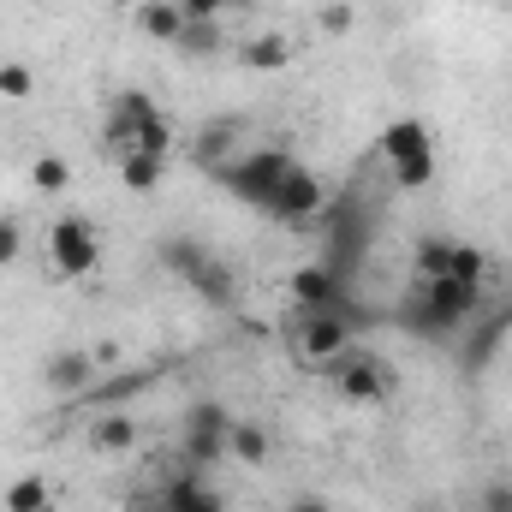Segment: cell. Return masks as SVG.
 <instances>
[{"label":"cell","instance_id":"cell-1","mask_svg":"<svg viewBox=\"0 0 512 512\" xmlns=\"http://www.w3.org/2000/svg\"><path fill=\"white\" fill-rule=\"evenodd\" d=\"M286 173H292V155H286L280 143H256V149H239L227 167H215V179H221V185H227V191H233L245 209H268Z\"/></svg>","mask_w":512,"mask_h":512},{"label":"cell","instance_id":"cell-2","mask_svg":"<svg viewBox=\"0 0 512 512\" xmlns=\"http://www.w3.org/2000/svg\"><path fill=\"white\" fill-rule=\"evenodd\" d=\"M382 161L387 173H393V185L399 191H423L429 179H435V167H441V149H435V131L423 126V120H393L382 131Z\"/></svg>","mask_w":512,"mask_h":512},{"label":"cell","instance_id":"cell-3","mask_svg":"<svg viewBox=\"0 0 512 512\" xmlns=\"http://www.w3.org/2000/svg\"><path fill=\"white\" fill-rule=\"evenodd\" d=\"M155 256H161V268H173L179 280H191L209 304H221V310H233V304H239L233 268H227L215 251H203L197 239H161V245H155Z\"/></svg>","mask_w":512,"mask_h":512},{"label":"cell","instance_id":"cell-4","mask_svg":"<svg viewBox=\"0 0 512 512\" xmlns=\"http://www.w3.org/2000/svg\"><path fill=\"white\" fill-rule=\"evenodd\" d=\"M286 346H292L298 364H310V370H334V364L352 352V322H346V310H298Z\"/></svg>","mask_w":512,"mask_h":512},{"label":"cell","instance_id":"cell-5","mask_svg":"<svg viewBox=\"0 0 512 512\" xmlns=\"http://www.w3.org/2000/svg\"><path fill=\"white\" fill-rule=\"evenodd\" d=\"M102 268V233L84 215H66L48 227V274L54 280H84Z\"/></svg>","mask_w":512,"mask_h":512},{"label":"cell","instance_id":"cell-6","mask_svg":"<svg viewBox=\"0 0 512 512\" xmlns=\"http://www.w3.org/2000/svg\"><path fill=\"white\" fill-rule=\"evenodd\" d=\"M322 209H328V185L304 167V161H292V173L280 179V191H274V203L262 209L274 227H310V221H322Z\"/></svg>","mask_w":512,"mask_h":512},{"label":"cell","instance_id":"cell-7","mask_svg":"<svg viewBox=\"0 0 512 512\" xmlns=\"http://www.w3.org/2000/svg\"><path fill=\"white\" fill-rule=\"evenodd\" d=\"M227 429H233V417H227L215 399L191 405V411H185V465H191V471L221 465V459H227Z\"/></svg>","mask_w":512,"mask_h":512},{"label":"cell","instance_id":"cell-8","mask_svg":"<svg viewBox=\"0 0 512 512\" xmlns=\"http://www.w3.org/2000/svg\"><path fill=\"white\" fill-rule=\"evenodd\" d=\"M417 274H423V280L453 274V280L483 286V274H489V251H477V245H465V239H417Z\"/></svg>","mask_w":512,"mask_h":512},{"label":"cell","instance_id":"cell-9","mask_svg":"<svg viewBox=\"0 0 512 512\" xmlns=\"http://www.w3.org/2000/svg\"><path fill=\"white\" fill-rule=\"evenodd\" d=\"M328 376H334L346 405H364V411L370 405H387V393H393V370H387L382 358H370V352H346Z\"/></svg>","mask_w":512,"mask_h":512},{"label":"cell","instance_id":"cell-10","mask_svg":"<svg viewBox=\"0 0 512 512\" xmlns=\"http://www.w3.org/2000/svg\"><path fill=\"white\" fill-rule=\"evenodd\" d=\"M149 114H155V96H149V90H114L108 108H102V137L126 155L131 137H137V126H143Z\"/></svg>","mask_w":512,"mask_h":512},{"label":"cell","instance_id":"cell-11","mask_svg":"<svg viewBox=\"0 0 512 512\" xmlns=\"http://www.w3.org/2000/svg\"><path fill=\"white\" fill-rule=\"evenodd\" d=\"M96 376H102V370H96V358H90L84 346H66V352H54V358L42 364V387H48V393H60V399L84 393Z\"/></svg>","mask_w":512,"mask_h":512},{"label":"cell","instance_id":"cell-12","mask_svg":"<svg viewBox=\"0 0 512 512\" xmlns=\"http://www.w3.org/2000/svg\"><path fill=\"white\" fill-rule=\"evenodd\" d=\"M286 292H292V304H298V310H340V274H334V268H322V262L292 268Z\"/></svg>","mask_w":512,"mask_h":512},{"label":"cell","instance_id":"cell-13","mask_svg":"<svg viewBox=\"0 0 512 512\" xmlns=\"http://www.w3.org/2000/svg\"><path fill=\"white\" fill-rule=\"evenodd\" d=\"M131 24H137V36H149V42H161V48H173L179 36H185V6L179 0H137L131 6Z\"/></svg>","mask_w":512,"mask_h":512},{"label":"cell","instance_id":"cell-14","mask_svg":"<svg viewBox=\"0 0 512 512\" xmlns=\"http://www.w3.org/2000/svg\"><path fill=\"white\" fill-rule=\"evenodd\" d=\"M239 120H215V126L197 131V143H191V161L203 167V173H215V167H227L233 155H239Z\"/></svg>","mask_w":512,"mask_h":512},{"label":"cell","instance_id":"cell-15","mask_svg":"<svg viewBox=\"0 0 512 512\" xmlns=\"http://www.w3.org/2000/svg\"><path fill=\"white\" fill-rule=\"evenodd\" d=\"M131 447H137V423H131L126 411H96V417H90V453L120 459Z\"/></svg>","mask_w":512,"mask_h":512},{"label":"cell","instance_id":"cell-16","mask_svg":"<svg viewBox=\"0 0 512 512\" xmlns=\"http://www.w3.org/2000/svg\"><path fill=\"white\" fill-rule=\"evenodd\" d=\"M155 512H221V495H209V483L197 471H185V477H173L161 489V507Z\"/></svg>","mask_w":512,"mask_h":512},{"label":"cell","instance_id":"cell-17","mask_svg":"<svg viewBox=\"0 0 512 512\" xmlns=\"http://www.w3.org/2000/svg\"><path fill=\"white\" fill-rule=\"evenodd\" d=\"M161 179H167V155H143V149H126L120 155V185H126L131 197L161 191Z\"/></svg>","mask_w":512,"mask_h":512},{"label":"cell","instance_id":"cell-18","mask_svg":"<svg viewBox=\"0 0 512 512\" xmlns=\"http://www.w3.org/2000/svg\"><path fill=\"white\" fill-rule=\"evenodd\" d=\"M239 60H245L251 72H286V66H292V36L262 30V36H251V42L239 48Z\"/></svg>","mask_w":512,"mask_h":512},{"label":"cell","instance_id":"cell-19","mask_svg":"<svg viewBox=\"0 0 512 512\" xmlns=\"http://www.w3.org/2000/svg\"><path fill=\"white\" fill-rule=\"evenodd\" d=\"M6 512H54V483L48 477H12L6 495H0Z\"/></svg>","mask_w":512,"mask_h":512},{"label":"cell","instance_id":"cell-20","mask_svg":"<svg viewBox=\"0 0 512 512\" xmlns=\"http://www.w3.org/2000/svg\"><path fill=\"white\" fill-rule=\"evenodd\" d=\"M30 191L36 197H66L72 191V161L66 155H36L30 161Z\"/></svg>","mask_w":512,"mask_h":512},{"label":"cell","instance_id":"cell-21","mask_svg":"<svg viewBox=\"0 0 512 512\" xmlns=\"http://www.w3.org/2000/svg\"><path fill=\"white\" fill-rule=\"evenodd\" d=\"M268 447H274V435L262 423H233L227 429V459H239V465H262Z\"/></svg>","mask_w":512,"mask_h":512},{"label":"cell","instance_id":"cell-22","mask_svg":"<svg viewBox=\"0 0 512 512\" xmlns=\"http://www.w3.org/2000/svg\"><path fill=\"white\" fill-rule=\"evenodd\" d=\"M173 48H179L185 60H209V54H221V24H197V18H191Z\"/></svg>","mask_w":512,"mask_h":512},{"label":"cell","instance_id":"cell-23","mask_svg":"<svg viewBox=\"0 0 512 512\" xmlns=\"http://www.w3.org/2000/svg\"><path fill=\"white\" fill-rule=\"evenodd\" d=\"M36 96V72L24 60H0V102H30Z\"/></svg>","mask_w":512,"mask_h":512},{"label":"cell","instance_id":"cell-24","mask_svg":"<svg viewBox=\"0 0 512 512\" xmlns=\"http://www.w3.org/2000/svg\"><path fill=\"white\" fill-rule=\"evenodd\" d=\"M131 149H143V155H167V149H173V126H167V114H161V108H155V114L137 126Z\"/></svg>","mask_w":512,"mask_h":512},{"label":"cell","instance_id":"cell-25","mask_svg":"<svg viewBox=\"0 0 512 512\" xmlns=\"http://www.w3.org/2000/svg\"><path fill=\"white\" fill-rule=\"evenodd\" d=\"M24 251V227H18V215H0V268H12Z\"/></svg>","mask_w":512,"mask_h":512},{"label":"cell","instance_id":"cell-26","mask_svg":"<svg viewBox=\"0 0 512 512\" xmlns=\"http://www.w3.org/2000/svg\"><path fill=\"white\" fill-rule=\"evenodd\" d=\"M149 382H155L149 370H137V376H114V382L102 387V411H114V405H120L126 393H137V387H149Z\"/></svg>","mask_w":512,"mask_h":512},{"label":"cell","instance_id":"cell-27","mask_svg":"<svg viewBox=\"0 0 512 512\" xmlns=\"http://www.w3.org/2000/svg\"><path fill=\"white\" fill-rule=\"evenodd\" d=\"M179 6H185V18H197V24H221L239 0H179Z\"/></svg>","mask_w":512,"mask_h":512},{"label":"cell","instance_id":"cell-28","mask_svg":"<svg viewBox=\"0 0 512 512\" xmlns=\"http://www.w3.org/2000/svg\"><path fill=\"white\" fill-rule=\"evenodd\" d=\"M322 30H328V36H346V30H352V6H346V0H328V6H322Z\"/></svg>","mask_w":512,"mask_h":512},{"label":"cell","instance_id":"cell-29","mask_svg":"<svg viewBox=\"0 0 512 512\" xmlns=\"http://www.w3.org/2000/svg\"><path fill=\"white\" fill-rule=\"evenodd\" d=\"M477 512H512V483H489L477 495Z\"/></svg>","mask_w":512,"mask_h":512},{"label":"cell","instance_id":"cell-30","mask_svg":"<svg viewBox=\"0 0 512 512\" xmlns=\"http://www.w3.org/2000/svg\"><path fill=\"white\" fill-rule=\"evenodd\" d=\"M90 358H96V370H120V364H126V346H120V340H96Z\"/></svg>","mask_w":512,"mask_h":512},{"label":"cell","instance_id":"cell-31","mask_svg":"<svg viewBox=\"0 0 512 512\" xmlns=\"http://www.w3.org/2000/svg\"><path fill=\"white\" fill-rule=\"evenodd\" d=\"M286 512H334V501H328V495H292Z\"/></svg>","mask_w":512,"mask_h":512},{"label":"cell","instance_id":"cell-32","mask_svg":"<svg viewBox=\"0 0 512 512\" xmlns=\"http://www.w3.org/2000/svg\"><path fill=\"white\" fill-rule=\"evenodd\" d=\"M108 6H137V0H108Z\"/></svg>","mask_w":512,"mask_h":512},{"label":"cell","instance_id":"cell-33","mask_svg":"<svg viewBox=\"0 0 512 512\" xmlns=\"http://www.w3.org/2000/svg\"><path fill=\"white\" fill-rule=\"evenodd\" d=\"M417 512H441V507H417Z\"/></svg>","mask_w":512,"mask_h":512},{"label":"cell","instance_id":"cell-34","mask_svg":"<svg viewBox=\"0 0 512 512\" xmlns=\"http://www.w3.org/2000/svg\"><path fill=\"white\" fill-rule=\"evenodd\" d=\"M30 6H48V0H30Z\"/></svg>","mask_w":512,"mask_h":512}]
</instances>
